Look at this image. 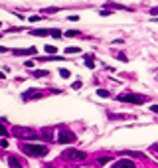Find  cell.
<instances>
[{"mask_svg":"<svg viewBox=\"0 0 158 168\" xmlns=\"http://www.w3.org/2000/svg\"><path fill=\"white\" fill-rule=\"evenodd\" d=\"M32 36H49V30H32Z\"/></svg>","mask_w":158,"mask_h":168,"instance_id":"4fadbf2b","label":"cell"},{"mask_svg":"<svg viewBox=\"0 0 158 168\" xmlns=\"http://www.w3.org/2000/svg\"><path fill=\"white\" fill-rule=\"evenodd\" d=\"M113 168H136V164L133 160H128V158H121V160H117L113 164Z\"/></svg>","mask_w":158,"mask_h":168,"instance_id":"52a82bcc","label":"cell"},{"mask_svg":"<svg viewBox=\"0 0 158 168\" xmlns=\"http://www.w3.org/2000/svg\"><path fill=\"white\" fill-rule=\"evenodd\" d=\"M34 75L36 77H44V75H47V71H36Z\"/></svg>","mask_w":158,"mask_h":168,"instance_id":"603a6c76","label":"cell"},{"mask_svg":"<svg viewBox=\"0 0 158 168\" xmlns=\"http://www.w3.org/2000/svg\"><path fill=\"white\" fill-rule=\"evenodd\" d=\"M12 134L18 136V138H26V143H28V140H38V138H40V133H36V131H32V129H26V127H14V129H12Z\"/></svg>","mask_w":158,"mask_h":168,"instance_id":"7a4b0ae2","label":"cell"},{"mask_svg":"<svg viewBox=\"0 0 158 168\" xmlns=\"http://www.w3.org/2000/svg\"><path fill=\"white\" fill-rule=\"evenodd\" d=\"M117 101H121V103H133V105H142V103H146L148 97L146 95H138V93H123V95H119Z\"/></svg>","mask_w":158,"mask_h":168,"instance_id":"3957f363","label":"cell"},{"mask_svg":"<svg viewBox=\"0 0 158 168\" xmlns=\"http://www.w3.org/2000/svg\"><path fill=\"white\" fill-rule=\"evenodd\" d=\"M38 50L36 48H28V50H12L14 56H30V54H36Z\"/></svg>","mask_w":158,"mask_h":168,"instance_id":"9c48e42d","label":"cell"},{"mask_svg":"<svg viewBox=\"0 0 158 168\" xmlns=\"http://www.w3.org/2000/svg\"><path fill=\"white\" fill-rule=\"evenodd\" d=\"M49 36H54V38H61V36H63V32H61V30H57V28H52V30H49Z\"/></svg>","mask_w":158,"mask_h":168,"instance_id":"7c38bea8","label":"cell"},{"mask_svg":"<svg viewBox=\"0 0 158 168\" xmlns=\"http://www.w3.org/2000/svg\"><path fill=\"white\" fill-rule=\"evenodd\" d=\"M85 63H87L89 69H93V67H95V63H93V56H85Z\"/></svg>","mask_w":158,"mask_h":168,"instance_id":"5bb4252c","label":"cell"},{"mask_svg":"<svg viewBox=\"0 0 158 168\" xmlns=\"http://www.w3.org/2000/svg\"><path fill=\"white\" fill-rule=\"evenodd\" d=\"M44 168H56L54 164H44Z\"/></svg>","mask_w":158,"mask_h":168,"instance_id":"f1b7e54d","label":"cell"},{"mask_svg":"<svg viewBox=\"0 0 158 168\" xmlns=\"http://www.w3.org/2000/svg\"><path fill=\"white\" fill-rule=\"evenodd\" d=\"M8 134H10V133H8V131H6V127H4V125L0 123V136H2V138H4V136H8Z\"/></svg>","mask_w":158,"mask_h":168,"instance_id":"d6986e66","label":"cell"},{"mask_svg":"<svg viewBox=\"0 0 158 168\" xmlns=\"http://www.w3.org/2000/svg\"><path fill=\"white\" fill-rule=\"evenodd\" d=\"M65 54H81V50H79V48H67Z\"/></svg>","mask_w":158,"mask_h":168,"instance_id":"ffe728a7","label":"cell"},{"mask_svg":"<svg viewBox=\"0 0 158 168\" xmlns=\"http://www.w3.org/2000/svg\"><path fill=\"white\" fill-rule=\"evenodd\" d=\"M150 14H152V16H158V6H156V8H152V10H150Z\"/></svg>","mask_w":158,"mask_h":168,"instance_id":"484cf974","label":"cell"},{"mask_svg":"<svg viewBox=\"0 0 158 168\" xmlns=\"http://www.w3.org/2000/svg\"><path fill=\"white\" fill-rule=\"evenodd\" d=\"M150 111H152V113H158V105H152V107H150Z\"/></svg>","mask_w":158,"mask_h":168,"instance_id":"4316f807","label":"cell"},{"mask_svg":"<svg viewBox=\"0 0 158 168\" xmlns=\"http://www.w3.org/2000/svg\"><path fill=\"white\" fill-rule=\"evenodd\" d=\"M115 57H117V59H121V61H128V57L123 56V54H115Z\"/></svg>","mask_w":158,"mask_h":168,"instance_id":"7402d4cb","label":"cell"},{"mask_svg":"<svg viewBox=\"0 0 158 168\" xmlns=\"http://www.w3.org/2000/svg\"><path fill=\"white\" fill-rule=\"evenodd\" d=\"M109 160H111V156H103V158H99V166H105Z\"/></svg>","mask_w":158,"mask_h":168,"instance_id":"44dd1931","label":"cell"},{"mask_svg":"<svg viewBox=\"0 0 158 168\" xmlns=\"http://www.w3.org/2000/svg\"><path fill=\"white\" fill-rule=\"evenodd\" d=\"M63 36H65V38H73V36H79V32H77V30H67Z\"/></svg>","mask_w":158,"mask_h":168,"instance_id":"ac0fdd59","label":"cell"},{"mask_svg":"<svg viewBox=\"0 0 158 168\" xmlns=\"http://www.w3.org/2000/svg\"><path fill=\"white\" fill-rule=\"evenodd\" d=\"M81 85H83V83H81V81H75V83H73V85H71V87H73V89H81Z\"/></svg>","mask_w":158,"mask_h":168,"instance_id":"cb8c5ba5","label":"cell"},{"mask_svg":"<svg viewBox=\"0 0 158 168\" xmlns=\"http://www.w3.org/2000/svg\"><path fill=\"white\" fill-rule=\"evenodd\" d=\"M61 158L67 160V162H79V160H85V158H87V152L75 150V148H67V150L61 152Z\"/></svg>","mask_w":158,"mask_h":168,"instance_id":"277c9868","label":"cell"},{"mask_svg":"<svg viewBox=\"0 0 158 168\" xmlns=\"http://www.w3.org/2000/svg\"><path fill=\"white\" fill-rule=\"evenodd\" d=\"M44 50L47 52V54H57V48H56V45H45Z\"/></svg>","mask_w":158,"mask_h":168,"instance_id":"e0dca14e","label":"cell"},{"mask_svg":"<svg viewBox=\"0 0 158 168\" xmlns=\"http://www.w3.org/2000/svg\"><path fill=\"white\" fill-rule=\"evenodd\" d=\"M121 154H123V156H131V158H144L142 152H135V150H123Z\"/></svg>","mask_w":158,"mask_h":168,"instance_id":"30bf717a","label":"cell"},{"mask_svg":"<svg viewBox=\"0 0 158 168\" xmlns=\"http://www.w3.org/2000/svg\"><path fill=\"white\" fill-rule=\"evenodd\" d=\"M57 143H61V145H69V143H75V134L71 133V131H61V133L57 134Z\"/></svg>","mask_w":158,"mask_h":168,"instance_id":"5b68a950","label":"cell"},{"mask_svg":"<svg viewBox=\"0 0 158 168\" xmlns=\"http://www.w3.org/2000/svg\"><path fill=\"white\" fill-rule=\"evenodd\" d=\"M6 52H10L8 48H0V54H6Z\"/></svg>","mask_w":158,"mask_h":168,"instance_id":"83f0119b","label":"cell"},{"mask_svg":"<svg viewBox=\"0 0 158 168\" xmlns=\"http://www.w3.org/2000/svg\"><path fill=\"white\" fill-rule=\"evenodd\" d=\"M40 97H44V93L38 89H28L22 93V99L24 101H30V99H40Z\"/></svg>","mask_w":158,"mask_h":168,"instance_id":"8992f818","label":"cell"},{"mask_svg":"<svg viewBox=\"0 0 158 168\" xmlns=\"http://www.w3.org/2000/svg\"><path fill=\"white\" fill-rule=\"evenodd\" d=\"M8 166L10 168H24V162L18 156H8Z\"/></svg>","mask_w":158,"mask_h":168,"instance_id":"ba28073f","label":"cell"},{"mask_svg":"<svg viewBox=\"0 0 158 168\" xmlns=\"http://www.w3.org/2000/svg\"><path fill=\"white\" fill-rule=\"evenodd\" d=\"M97 95H99V97H105V99H107V97H109L111 93H109L107 89H97Z\"/></svg>","mask_w":158,"mask_h":168,"instance_id":"2e32d148","label":"cell"},{"mask_svg":"<svg viewBox=\"0 0 158 168\" xmlns=\"http://www.w3.org/2000/svg\"><path fill=\"white\" fill-rule=\"evenodd\" d=\"M0 146H2V148H8V140H6V138H2V140H0Z\"/></svg>","mask_w":158,"mask_h":168,"instance_id":"d4e9b609","label":"cell"},{"mask_svg":"<svg viewBox=\"0 0 158 168\" xmlns=\"http://www.w3.org/2000/svg\"><path fill=\"white\" fill-rule=\"evenodd\" d=\"M20 148H22L24 154L34 156V158H42L49 152L47 145H38V143H20Z\"/></svg>","mask_w":158,"mask_h":168,"instance_id":"6da1fadb","label":"cell"},{"mask_svg":"<svg viewBox=\"0 0 158 168\" xmlns=\"http://www.w3.org/2000/svg\"><path fill=\"white\" fill-rule=\"evenodd\" d=\"M40 138H44V140H54L56 136H54V133H52V131H47V129H44V131L40 133Z\"/></svg>","mask_w":158,"mask_h":168,"instance_id":"8fae6325","label":"cell"},{"mask_svg":"<svg viewBox=\"0 0 158 168\" xmlns=\"http://www.w3.org/2000/svg\"><path fill=\"white\" fill-rule=\"evenodd\" d=\"M59 75H61L63 79H69V75H71V71H69V69H59Z\"/></svg>","mask_w":158,"mask_h":168,"instance_id":"9a60e30c","label":"cell"}]
</instances>
